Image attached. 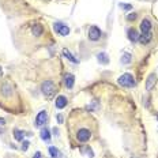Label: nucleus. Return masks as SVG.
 <instances>
[{
    "label": "nucleus",
    "instance_id": "nucleus-26",
    "mask_svg": "<svg viewBox=\"0 0 158 158\" xmlns=\"http://www.w3.org/2000/svg\"><path fill=\"white\" fill-rule=\"evenodd\" d=\"M6 123V121H4V118H0V124H2V126H3V124H4Z\"/></svg>",
    "mask_w": 158,
    "mask_h": 158
},
{
    "label": "nucleus",
    "instance_id": "nucleus-13",
    "mask_svg": "<svg viewBox=\"0 0 158 158\" xmlns=\"http://www.w3.org/2000/svg\"><path fill=\"white\" fill-rule=\"evenodd\" d=\"M63 55H64V57H65V59H68V60L72 61V63H75V64H78V63H79V60H78V59H75V56L72 55L67 48H64V49H63Z\"/></svg>",
    "mask_w": 158,
    "mask_h": 158
},
{
    "label": "nucleus",
    "instance_id": "nucleus-16",
    "mask_svg": "<svg viewBox=\"0 0 158 158\" xmlns=\"http://www.w3.org/2000/svg\"><path fill=\"white\" fill-rule=\"evenodd\" d=\"M49 154L52 156V158H63L61 157V153L57 150V147H53V146L49 147Z\"/></svg>",
    "mask_w": 158,
    "mask_h": 158
},
{
    "label": "nucleus",
    "instance_id": "nucleus-27",
    "mask_svg": "<svg viewBox=\"0 0 158 158\" xmlns=\"http://www.w3.org/2000/svg\"><path fill=\"white\" fill-rule=\"evenodd\" d=\"M3 77V70H2V67H0V78Z\"/></svg>",
    "mask_w": 158,
    "mask_h": 158
},
{
    "label": "nucleus",
    "instance_id": "nucleus-14",
    "mask_svg": "<svg viewBox=\"0 0 158 158\" xmlns=\"http://www.w3.org/2000/svg\"><path fill=\"white\" fill-rule=\"evenodd\" d=\"M64 82H65V86L68 89H72L74 87V82H75V77L72 74H67L64 78Z\"/></svg>",
    "mask_w": 158,
    "mask_h": 158
},
{
    "label": "nucleus",
    "instance_id": "nucleus-19",
    "mask_svg": "<svg viewBox=\"0 0 158 158\" xmlns=\"http://www.w3.org/2000/svg\"><path fill=\"white\" fill-rule=\"evenodd\" d=\"M121 63H123V64L131 63V55L128 53V52H126V53L123 55V57H121Z\"/></svg>",
    "mask_w": 158,
    "mask_h": 158
},
{
    "label": "nucleus",
    "instance_id": "nucleus-2",
    "mask_svg": "<svg viewBox=\"0 0 158 158\" xmlns=\"http://www.w3.org/2000/svg\"><path fill=\"white\" fill-rule=\"evenodd\" d=\"M117 83L123 87H134L135 86V78L131 74H123L117 79Z\"/></svg>",
    "mask_w": 158,
    "mask_h": 158
},
{
    "label": "nucleus",
    "instance_id": "nucleus-15",
    "mask_svg": "<svg viewBox=\"0 0 158 158\" xmlns=\"http://www.w3.org/2000/svg\"><path fill=\"white\" fill-rule=\"evenodd\" d=\"M40 136H41V139L44 140V142H49V140H51V132H49L48 128H42Z\"/></svg>",
    "mask_w": 158,
    "mask_h": 158
},
{
    "label": "nucleus",
    "instance_id": "nucleus-6",
    "mask_svg": "<svg viewBox=\"0 0 158 158\" xmlns=\"http://www.w3.org/2000/svg\"><path fill=\"white\" fill-rule=\"evenodd\" d=\"M48 120V113L45 110H41L40 113L37 114V117H35V127H42L45 123H47Z\"/></svg>",
    "mask_w": 158,
    "mask_h": 158
},
{
    "label": "nucleus",
    "instance_id": "nucleus-7",
    "mask_svg": "<svg viewBox=\"0 0 158 158\" xmlns=\"http://www.w3.org/2000/svg\"><path fill=\"white\" fill-rule=\"evenodd\" d=\"M156 81H157L156 74H150L149 78H147V81H146V90L147 91L153 90V87L156 86Z\"/></svg>",
    "mask_w": 158,
    "mask_h": 158
},
{
    "label": "nucleus",
    "instance_id": "nucleus-21",
    "mask_svg": "<svg viewBox=\"0 0 158 158\" xmlns=\"http://www.w3.org/2000/svg\"><path fill=\"white\" fill-rule=\"evenodd\" d=\"M127 19L128 21H135V19H136V14H130V15H127Z\"/></svg>",
    "mask_w": 158,
    "mask_h": 158
},
{
    "label": "nucleus",
    "instance_id": "nucleus-23",
    "mask_svg": "<svg viewBox=\"0 0 158 158\" xmlns=\"http://www.w3.org/2000/svg\"><path fill=\"white\" fill-rule=\"evenodd\" d=\"M120 7L123 10H131V8H132V6H131V4H120Z\"/></svg>",
    "mask_w": 158,
    "mask_h": 158
},
{
    "label": "nucleus",
    "instance_id": "nucleus-25",
    "mask_svg": "<svg viewBox=\"0 0 158 158\" xmlns=\"http://www.w3.org/2000/svg\"><path fill=\"white\" fill-rule=\"evenodd\" d=\"M59 134V130L57 128H53V135H57Z\"/></svg>",
    "mask_w": 158,
    "mask_h": 158
},
{
    "label": "nucleus",
    "instance_id": "nucleus-18",
    "mask_svg": "<svg viewBox=\"0 0 158 158\" xmlns=\"http://www.w3.org/2000/svg\"><path fill=\"white\" fill-rule=\"evenodd\" d=\"M14 138L16 140H22L25 138V132L23 131H21V130H18V128H15L14 130Z\"/></svg>",
    "mask_w": 158,
    "mask_h": 158
},
{
    "label": "nucleus",
    "instance_id": "nucleus-9",
    "mask_svg": "<svg viewBox=\"0 0 158 158\" xmlns=\"http://www.w3.org/2000/svg\"><path fill=\"white\" fill-rule=\"evenodd\" d=\"M55 105H56V108H57V109H63L65 105H67V98H65L64 95H59V97L56 98Z\"/></svg>",
    "mask_w": 158,
    "mask_h": 158
},
{
    "label": "nucleus",
    "instance_id": "nucleus-28",
    "mask_svg": "<svg viewBox=\"0 0 158 158\" xmlns=\"http://www.w3.org/2000/svg\"><path fill=\"white\" fill-rule=\"evenodd\" d=\"M157 120H158V114H157Z\"/></svg>",
    "mask_w": 158,
    "mask_h": 158
},
{
    "label": "nucleus",
    "instance_id": "nucleus-11",
    "mask_svg": "<svg viewBox=\"0 0 158 158\" xmlns=\"http://www.w3.org/2000/svg\"><path fill=\"white\" fill-rule=\"evenodd\" d=\"M31 33H33V35H35V37H40V35L44 33V27H42V25L35 23V25L31 27Z\"/></svg>",
    "mask_w": 158,
    "mask_h": 158
},
{
    "label": "nucleus",
    "instance_id": "nucleus-1",
    "mask_svg": "<svg viewBox=\"0 0 158 158\" xmlns=\"http://www.w3.org/2000/svg\"><path fill=\"white\" fill-rule=\"evenodd\" d=\"M41 91L47 98H52L56 93V86L52 81H45L41 85Z\"/></svg>",
    "mask_w": 158,
    "mask_h": 158
},
{
    "label": "nucleus",
    "instance_id": "nucleus-22",
    "mask_svg": "<svg viewBox=\"0 0 158 158\" xmlns=\"http://www.w3.org/2000/svg\"><path fill=\"white\" fill-rule=\"evenodd\" d=\"M56 120H57V123H63V121H64V117L63 116H61V114H56Z\"/></svg>",
    "mask_w": 158,
    "mask_h": 158
},
{
    "label": "nucleus",
    "instance_id": "nucleus-8",
    "mask_svg": "<svg viewBox=\"0 0 158 158\" xmlns=\"http://www.w3.org/2000/svg\"><path fill=\"white\" fill-rule=\"evenodd\" d=\"M151 38H153V34H151V31H149V33H142V34L139 35V42H140V44H143V45H146V44H149V42L151 41Z\"/></svg>",
    "mask_w": 158,
    "mask_h": 158
},
{
    "label": "nucleus",
    "instance_id": "nucleus-3",
    "mask_svg": "<svg viewBox=\"0 0 158 158\" xmlns=\"http://www.w3.org/2000/svg\"><path fill=\"white\" fill-rule=\"evenodd\" d=\"M53 30L57 33V34H60V35H68L70 34V27H68L67 25H64V23H61V22H56V23L53 25Z\"/></svg>",
    "mask_w": 158,
    "mask_h": 158
},
{
    "label": "nucleus",
    "instance_id": "nucleus-4",
    "mask_svg": "<svg viewBox=\"0 0 158 158\" xmlns=\"http://www.w3.org/2000/svg\"><path fill=\"white\" fill-rule=\"evenodd\" d=\"M91 138V132L87 130V128H81V130L77 132V139L79 142H87Z\"/></svg>",
    "mask_w": 158,
    "mask_h": 158
},
{
    "label": "nucleus",
    "instance_id": "nucleus-20",
    "mask_svg": "<svg viewBox=\"0 0 158 158\" xmlns=\"http://www.w3.org/2000/svg\"><path fill=\"white\" fill-rule=\"evenodd\" d=\"M29 144H30V143H29L27 140H25V142L22 143V150H23V151L27 150V149H29Z\"/></svg>",
    "mask_w": 158,
    "mask_h": 158
},
{
    "label": "nucleus",
    "instance_id": "nucleus-10",
    "mask_svg": "<svg viewBox=\"0 0 158 158\" xmlns=\"http://www.w3.org/2000/svg\"><path fill=\"white\" fill-rule=\"evenodd\" d=\"M140 30H142V33L151 31V22L149 19H143V21L140 22Z\"/></svg>",
    "mask_w": 158,
    "mask_h": 158
},
{
    "label": "nucleus",
    "instance_id": "nucleus-5",
    "mask_svg": "<svg viewBox=\"0 0 158 158\" xmlns=\"http://www.w3.org/2000/svg\"><path fill=\"white\" fill-rule=\"evenodd\" d=\"M101 35H102V31H101L97 26H91V27L89 29V38H90L91 41H97V40H100Z\"/></svg>",
    "mask_w": 158,
    "mask_h": 158
},
{
    "label": "nucleus",
    "instance_id": "nucleus-12",
    "mask_svg": "<svg viewBox=\"0 0 158 158\" xmlns=\"http://www.w3.org/2000/svg\"><path fill=\"white\" fill-rule=\"evenodd\" d=\"M128 40H130L131 42L139 41V34H138V31L135 30V29H130V30H128Z\"/></svg>",
    "mask_w": 158,
    "mask_h": 158
},
{
    "label": "nucleus",
    "instance_id": "nucleus-17",
    "mask_svg": "<svg viewBox=\"0 0 158 158\" xmlns=\"http://www.w3.org/2000/svg\"><path fill=\"white\" fill-rule=\"evenodd\" d=\"M97 59H98V61H100V63H102V64H108V63H109L108 55L105 53V52H101V53H98L97 55Z\"/></svg>",
    "mask_w": 158,
    "mask_h": 158
},
{
    "label": "nucleus",
    "instance_id": "nucleus-24",
    "mask_svg": "<svg viewBox=\"0 0 158 158\" xmlns=\"http://www.w3.org/2000/svg\"><path fill=\"white\" fill-rule=\"evenodd\" d=\"M33 158H41V153H40V151H37V153L34 154V157Z\"/></svg>",
    "mask_w": 158,
    "mask_h": 158
}]
</instances>
